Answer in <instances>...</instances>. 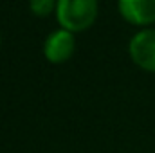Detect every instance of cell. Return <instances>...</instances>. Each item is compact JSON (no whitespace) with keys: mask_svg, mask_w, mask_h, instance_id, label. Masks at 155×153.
<instances>
[{"mask_svg":"<svg viewBox=\"0 0 155 153\" xmlns=\"http://www.w3.org/2000/svg\"><path fill=\"white\" fill-rule=\"evenodd\" d=\"M56 18L61 29L87 31L97 18V0H56Z\"/></svg>","mask_w":155,"mask_h":153,"instance_id":"cell-1","label":"cell"},{"mask_svg":"<svg viewBox=\"0 0 155 153\" xmlns=\"http://www.w3.org/2000/svg\"><path fill=\"white\" fill-rule=\"evenodd\" d=\"M128 54L132 61L148 72H155V29H143L128 43Z\"/></svg>","mask_w":155,"mask_h":153,"instance_id":"cell-2","label":"cell"},{"mask_svg":"<svg viewBox=\"0 0 155 153\" xmlns=\"http://www.w3.org/2000/svg\"><path fill=\"white\" fill-rule=\"evenodd\" d=\"M76 50V36L67 29H58L51 33L43 43V56L49 63L60 65L67 61Z\"/></svg>","mask_w":155,"mask_h":153,"instance_id":"cell-3","label":"cell"},{"mask_svg":"<svg viewBox=\"0 0 155 153\" xmlns=\"http://www.w3.org/2000/svg\"><path fill=\"white\" fill-rule=\"evenodd\" d=\"M121 16L139 27H148L155 24V0H119Z\"/></svg>","mask_w":155,"mask_h":153,"instance_id":"cell-4","label":"cell"},{"mask_svg":"<svg viewBox=\"0 0 155 153\" xmlns=\"http://www.w3.org/2000/svg\"><path fill=\"white\" fill-rule=\"evenodd\" d=\"M29 9L36 16H49L56 11V0H29Z\"/></svg>","mask_w":155,"mask_h":153,"instance_id":"cell-5","label":"cell"}]
</instances>
